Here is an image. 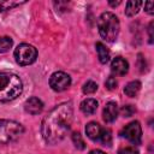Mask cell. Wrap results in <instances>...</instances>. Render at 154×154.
Here are the masks:
<instances>
[{"instance_id":"6da1fadb","label":"cell","mask_w":154,"mask_h":154,"mask_svg":"<svg viewBox=\"0 0 154 154\" xmlns=\"http://www.w3.org/2000/svg\"><path fill=\"white\" fill-rule=\"evenodd\" d=\"M73 120V109L70 102H63L49 111L43 118L41 132L45 141L49 144H57L65 138L71 129Z\"/></svg>"},{"instance_id":"7a4b0ae2","label":"cell","mask_w":154,"mask_h":154,"mask_svg":"<svg viewBox=\"0 0 154 154\" xmlns=\"http://www.w3.org/2000/svg\"><path fill=\"white\" fill-rule=\"evenodd\" d=\"M23 91L22 79L12 72H0V102H10Z\"/></svg>"},{"instance_id":"3957f363","label":"cell","mask_w":154,"mask_h":154,"mask_svg":"<svg viewBox=\"0 0 154 154\" xmlns=\"http://www.w3.org/2000/svg\"><path fill=\"white\" fill-rule=\"evenodd\" d=\"M100 36L107 42H114L118 37L120 24L117 16L112 12H103L97 19Z\"/></svg>"},{"instance_id":"277c9868","label":"cell","mask_w":154,"mask_h":154,"mask_svg":"<svg viewBox=\"0 0 154 154\" xmlns=\"http://www.w3.org/2000/svg\"><path fill=\"white\" fill-rule=\"evenodd\" d=\"M24 132V126L14 120L0 119V144L17 141Z\"/></svg>"},{"instance_id":"5b68a950","label":"cell","mask_w":154,"mask_h":154,"mask_svg":"<svg viewBox=\"0 0 154 154\" xmlns=\"http://www.w3.org/2000/svg\"><path fill=\"white\" fill-rule=\"evenodd\" d=\"M37 58V51L34 46L29 43H22L14 49V59L17 64L26 66L32 64Z\"/></svg>"},{"instance_id":"8992f818","label":"cell","mask_w":154,"mask_h":154,"mask_svg":"<svg viewBox=\"0 0 154 154\" xmlns=\"http://www.w3.org/2000/svg\"><path fill=\"white\" fill-rule=\"evenodd\" d=\"M122 136L134 144H140L142 138V129L138 122H131L122 131Z\"/></svg>"},{"instance_id":"52a82bcc","label":"cell","mask_w":154,"mask_h":154,"mask_svg":"<svg viewBox=\"0 0 154 154\" xmlns=\"http://www.w3.org/2000/svg\"><path fill=\"white\" fill-rule=\"evenodd\" d=\"M70 84L71 77L63 71L54 72L49 78V85L54 91H64L70 87Z\"/></svg>"},{"instance_id":"ba28073f","label":"cell","mask_w":154,"mask_h":154,"mask_svg":"<svg viewBox=\"0 0 154 154\" xmlns=\"http://www.w3.org/2000/svg\"><path fill=\"white\" fill-rule=\"evenodd\" d=\"M111 70L113 73H116L118 76H124L129 71V64L124 58L117 57L111 63Z\"/></svg>"},{"instance_id":"9c48e42d","label":"cell","mask_w":154,"mask_h":154,"mask_svg":"<svg viewBox=\"0 0 154 154\" xmlns=\"http://www.w3.org/2000/svg\"><path fill=\"white\" fill-rule=\"evenodd\" d=\"M24 108H25V111H26L28 113L35 116V114H38V113L42 112V109H43V102H42L38 97L32 96V97H29V99L25 101Z\"/></svg>"},{"instance_id":"30bf717a","label":"cell","mask_w":154,"mask_h":154,"mask_svg":"<svg viewBox=\"0 0 154 154\" xmlns=\"http://www.w3.org/2000/svg\"><path fill=\"white\" fill-rule=\"evenodd\" d=\"M118 105L113 101H109L106 103L105 108H103V112H102V117H103V120L106 123H113L117 117H118Z\"/></svg>"},{"instance_id":"8fae6325","label":"cell","mask_w":154,"mask_h":154,"mask_svg":"<svg viewBox=\"0 0 154 154\" xmlns=\"http://www.w3.org/2000/svg\"><path fill=\"white\" fill-rule=\"evenodd\" d=\"M101 131H102V128L100 126V124H97L95 122H90L85 126V134L93 141H99V138L101 136Z\"/></svg>"},{"instance_id":"7c38bea8","label":"cell","mask_w":154,"mask_h":154,"mask_svg":"<svg viewBox=\"0 0 154 154\" xmlns=\"http://www.w3.org/2000/svg\"><path fill=\"white\" fill-rule=\"evenodd\" d=\"M81 109L85 114H93L97 109V101L95 99H91V97L85 99L81 102Z\"/></svg>"},{"instance_id":"4fadbf2b","label":"cell","mask_w":154,"mask_h":154,"mask_svg":"<svg viewBox=\"0 0 154 154\" xmlns=\"http://www.w3.org/2000/svg\"><path fill=\"white\" fill-rule=\"evenodd\" d=\"M141 89V82L140 81H131L124 87V93L129 97H135Z\"/></svg>"},{"instance_id":"5bb4252c","label":"cell","mask_w":154,"mask_h":154,"mask_svg":"<svg viewBox=\"0 0 154 154\" xmlns=\"http://www.w3.org/2000/svg\"><path fill=\"white\" fill-rule=\"evenodd\" d=\"M95 48H96V52H97V57H99L100 63L101 64H106L109 60V51L101 42H97L95 45Z\"/></svg>"},{"instance_id":"9a60e30c","label":"cell","mask_w":154,"mask_h":154,"mask_svg":"<svg viewBox=\"0 0 154 154\" xmlns=\"http://www.w3.org/2000/svg\"><path fill=\"white\" fill-rule=\"evenodd\" d=\"M141 6H142V2L141 1H128L126 2V7H125V14L128 17L135 16L140 11V7Z\"/></svg>"},{"instance_id":"2e32d148","label":"cell","mask_w":154,"mask_h":154,"mask_svg":"<svg viewBox=\"0 0 154 154\" xmlns=\"http://www.w3.org/2000/svg\"><path fill=\"white\" fill-rule=\"evenodd\" d=\"M13 45V41L11 37L8 36H2L0 37V53H5L7 52Z\"/></svg>"},{"instance_id":"e0dca14e","label":"cell","mask_w":154,"mask_h":154,"mask_svg":"<svg viewBox=\"0 0 154 154\" xmlns=\"http://www.w3.org/2000/svg\"><path fill=\"white\" fill-rule=\"evenodd\" d=\"M99 141H100L103 146H111V143H112V135H111V131H109L108 129L102 128L101 136H100Z\"/></svg>"},{"instance_id":"ac0fdd59","label":"cell","mask_w":154,"mask_h":154,"mask_svg":"<svg viewBox=\"0 0 154 154\" xmlns=\"http://www.w3.org/2000/svg\"><path fill=\"white\" fill-rule=\"evenodd\" d=\"M72 142H73V144H75V147L77 149L82 150V149L85 148V143H84V141H83V138H82L79 132H73L72 134Z\"/></svg>"},{"instance_id":"d6986e66","label":"cell","mask_w":154,"mask_h":154,"mask_svg":"<svg viewBox=\"0 0 154 154\" xmlns=\"http://www.w3.org/2000/svg\"><path fill=\"white\" fill-rule=\"evenodd\" d=\"M96 90H97V84L95 82H93V81H88L83 85V93L84 94H93Z\"/></svg>"},{"instance_id":"ffe728a7","label":"cell","mask_w":154,"mask_h":154,"mask_svg":"<svg viewBox=\"0 0 154 154\" xmlns=\"http://www.w3.org/2000/svg\"><path fill=\"white\" fill-rule=\"evenodd\" d=\"M135 112H136V108L132 105H126L120 109V113L123 117H131Z\"/></svg>"},{"instance_id":"44dd1931","label":"cell","mask_w":154,"mask_h":154,"mask_svg":"<svg viewBox=\"0 0 154 154\" xmlns=\"http://www.w3.org/2000/svg\"><path fill=\"white\" fill-rule=\"evenodd\" d=\"M117 84H118V82H117L116 77H113V76H109V77L106 79V82H105L106 88H107V89H109V90L116 89V88H117Z\"/></svg>"},{"instance_id":"7402d4cb","label":"cell","mask_w":154,"mask_h":154,"mask_svg":"<svg viewBox=\"0 0 154 154\" xmlns=\"http://www.w3.org/2000/svg\"><path fill=\"white\" fill-rule=\"evenodd\" d=\"M22 4H24V2H12V1H7V2H2V4H0V11H6V10H11V8H13V7H16V6H19V5H22Z\"/></svg>"},{"instance_id":"603a6c76","label":"cell","mask_w":154,"mask_h":154,"mask_svg":"<svg viewBox=\"0 0 154 154\" xmlns=\"http://www.w3.org/2000/svg\"><path fill=\"white\" fill-rule=\"evenodd\" d=\"M118 154H138V152L135 147H124L118 152Z\"/></svg>"},{"instance_id":"cb8c5ba5","label":"cell","mask_w":154,"mask_h":154,"mask_svg":"<svg viewBox=\"0 0 154 154\" xmlns=\"http://www.w3.org/2000/svg\"><path fill=\"white\" fill-rule=\"evenodd\" d=\"M153 1H148V2H146L144 4V7H146V11L149 13V14H153L154 13V11H153Z\"/></svg>"},{"instance_id":"d4e9b609","label":"cell","mask_w":154,"mask_h":154,"mask_svg":"<svg viewBox=\"0 0 154 154\" xmlns=\"http://www.w3.org/2000/svg\"><path fill=\"white\" fill-rule=\"evenodd\" d=\"M149 43H152L153 42V35H152V30H153V22L149 24Z\"/></svg>"},{"instance_id":"484cf974","label":"cell","mask_w":154,"mask_h":154,"mask_svg":"<svg viewBox=\"0 0 154 154\" xmlns=\"http://www.w3.org/2000/svg\"><path fill=\"white\" fill-rule=\"evenodd\" d=\"M89 154H106V153L102 152V150H100V149H94V150L89 152Z\"/></svg>"},{"instance_id":"4316f807","label":"cell","mask_w":154,"mask_h":154,"mask_svg":"<svg viewBox=\"0 0 154 154\" xmlns=\"http://www.w3.org/2000/svg\"><path fill=\"white\" fill-rule=\"evenodd\" d=\"M119 4H120V1H117V2H109L111 6H117V5H119Z\"/></svg>"}]
</instances>
